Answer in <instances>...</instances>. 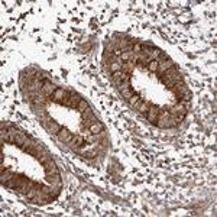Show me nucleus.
Listing matches in <instances>:
<instances>
[{
  "instance_id": "nucleus-1",
  "label": "nucleus",
  "mask_w": 217,
  "mask_h": 217,
  "mask_svg": "<svg viewBox=\"0 0 217 217\" xmlns=\"http://www.w3.org/2000/svg\"><path fill=\"white\" fill-rule=\"evenodd\" d=\"M159 80L162 84H165L167 87H169V89H172L174 85H177L178 83H181V76H180V72H178V70L175 68V67H172V68H169L168 71H165L164 74H161L159 76Z\"/></svg>"
},
{
  "instance_id": "nucleus-12",
  "label": "nucleus",
  "mask_w": 217,
  "mask_h": 217,
  "mask_svg": "<svg viewBox=\"0 0 217 217\" xmlns=\"http://www.w3.org/2000/svg\"><path fill=\"white\" fill-rule=\"evenodd\" d=\"M13 177H15V174H12L10 171H5V172H2V178H0V181H2V184L5 185L6 182L10 181Z\"/></svg>"
},
{
  "instance_id": "nucleus-24",
  "label": "nucleus",
  "mask_w": 217,
  "mask_h": 217,
  "mask_svg": "<svg viewBox=\"0 0 217 217\" xmlns=\"http://www.w3.org/2000/svg\"><path fill=\"white\" fill-rule=\"evenodd\" d=\"M96 155H97V152H96V151H89L87 154H85V158H89V159H93Z\"/></svg>"
},
{
  "instance_id": "nucleus-18",
  "label": "nucleus",
  "mask_w": 217,
  "mask_h": 217,
  "mask_svg": "<svg viewBox=\"0 0 217 217\" xmlns=\"http://www.w3.org/2000/svg\"><path fill=\"white\" fill-rule=\"evenodd\" d=\"M70 97H71V91H67L65 96H64V98H62L61 104H64V106H70Z\"/></svg>"
},
{
  "instance_id": "nucleus-21",
  "label": "nucleus",
  "mask_w": 217,
  "mask_h": 217,
  "mask_svg": "<svg viewBox=\"0 0 217 217\" xmlns=\"http://www.w3.org/2000/svg\"><path fill=\"white\" fill-rule=\"evenodd\" d=\"M122 94H123V97H124V98H128V100H129V98L133 96V90L129 89V90H126V91H123Z\"/></svg>"
},
{
  "instance_id": "nucleus-14",
  "label": "nucleus",
  "mask_w": 217,
  "mask_h": 217,
  "mask_svg": "<svg viewBox=\"0 0 217 217\" xmlns=\"http://www.w3.org/2000/svg\"><path fill=\"white\" fill-rule=\"evenodd\" d=\"M132 68H133V64H132L130 61H128V62H124V64H122V71H123V72H126V74H130Z\"/></svg>"
},
{
  "instance_id": "nucleus-2",
  "label": "nucleus",
  "mask_w": 217,
  "mask_h": 217,
  "mask_svg": "<svg viewBox=\"0 0 217 217\" xmlns=\"http://www.w3.org/2000/svg\"><path fill=\"white\" fill-rule=\"evenodd\" d=\"M57 85H54L51 81L44 80V85H42V91H44L45 96H52L55 91H57Z\"/></svg>"
},
{
  "instance_id": "nucleus-8",
  "label": "nucleus",
  "mask_w": 217,
  "mask_h": 217,
  "mask_svg": "<svg viewBox=\"0 0 217 217\" xmlns=\"http://www.w3.org/2000/svg\"><path fill=\"white\" fill-rule=\"evenodd\" d=\"M28 143V139H26V135L22 132H19L16 135V141H15V145H18L19 148H23L25 145Z\"/></svg>"
},
{
  "instance_id": "nucleus-22",
  "label": "nucleus",
  "mask_w": 217,
  "mask_h": 217,
  "mask_svg": "<svg viewBox=\"0 0 217 217\" xmlns=\"http://www.w3.org/2000/svg\"><path fill=\"white\" fill-rule=\"evenodd\" d=\"M133 52H135V54H141L142 52V45L141 44L133 45Z\"/></svg>"
},
{
  "instance_id": "nucleus-3",
  "label": "nucleus",
  "mask_w": 217,
  "mask_h": 217,
  "mask_svg": "<svg viewBox=\"0 0 217 217\" xmlns=\"http://www.w3.org/2000/svg\"><path fill=\"white\" fill-rule=\"evenodd\" d=\"M158 115H159V109L156 106H149V109H148V120H149L152 124L156 123Z\"/></svg>"
},
{
  "instance_id": "nucleus-19",
  "label": "nucleus",
  "mask_w": 217,
  "mask_h": 217,
  "mask_svg": "<svg viewBox=\"0 0 217 217\" xmlns=\"http://www.w3.org/2000/svg\"><path fill=\"white\" fill-rule=\"evenodd\" d=\"M111 70H113V72L120 71L122 70V64H119V62H113V64H111Z\"/></svg>"
},
{
  "instance_id": "nucleus-16",
  "label": "nucleus",
  "mask_w": 217,
  "mask_h": 217,
  "mask_svg": "<svg viewBox=\"0 0 217 217\" xmlns=\"http://www.w3.org/2000/svg\"><path fill=\"white\" fill-rule=\"evenodd\" d=\"M77 109L81 111V113H84L85 110H89L90 107H89V103L85 102V100H81L80 103H78V106H77Z\"/></svg>"
},
{
  "instance_id": "nucleus-11",
  "label": "nucleus",
  "mask_w": 217,
  "mask_h": 217,
  "mask_svg": "<svg viewBox=\"0 0 217 217\" xmlns=\"http://www.w3.org/2000/svg\"><path fill=\"white\" fill-rule=\"evenodd\" d=\"M104 129V126H103L102 123H98V122H94L91 126H90V132L93 133V135H97V133H100Z\"/></svg>"
},
{
  "instance_id": "nucleus-9",
  "label": "nucleus",
  "mask_w": 217,
  "mask_h": 217,
  "mask_svg": "<svg viewBox=\"0 0 217 217\" xmlns=\"http://www.w3.org/2000/svg\"><path fill=\"white\" fill-rule=\"evenodd\" d=\"M67 91H64L62 89H57V91L52 94V100L54 102H57V103H61L62 102V98H64V96H65Z\"/></svg>"
},
{
  "instance_id": "nucleus-6",
  "label": "nucleus",
  "mask_w": 217,
  "mask_h": 217,
  "mask_svg": "<svg viewBox=\"0 0 217 217\" xmlns=\"http://www.w3.org/2000/svg\"><path fill=\"white\" fill-rule=\"evenodd\" d=\"M71 146L74 148V149H78V148H81L83 145L85 143L84 137L83 136H78V135H76V136H72V139H71Z\"/></svg>"
},
{
  "instance_id": "nucleus-17",
  "label": "nucleus",
  "mask_w": 217,
  "mask_h": 217,
  "mask_svg": "<svg viewBox=\"0 0 217 217\" xmlns=\"http://www.w3.org/2000/svg\"><path fill=\"white\" fill-rule=\"evenodd\" d=\"M132 54H133V52H122V54H120V61L128 62L129 59L132 58Z\"/></svg>"
},
{
  "instance_id": "nucleus-5",
  "label": "nucleus",
  "mask_w": 217,
  "mask_h": 217,
  "mask_svg": "<svg viewBox=\"0 0 217 217\" xmlns=\"http://www.w3.org/2000/svg\"><path fill=\"white\" fill-rule=\"evenodd\" d=\"M44 124H45V128L48 129V132L49 133H54V135H58V132H59V130H61V126H59V124L57 123V122H52V120H51V122H44Z\"/></svg>"
},
{
  "instance_id": "nucleus-10",
  "label": "nucleus",
  "mask_w": 217,
  "mask_h": 217,
  "mask_svg": "<svg viewBox=\"0 0 217 217\" xmlns=\"http://www.w3.org/2000/svg\"><path fill=\"white\" fill-rule=\"evenodd\" d=\"M81 100H83V98H81L80 96H78V94H77V93H72V91H71V97H70V107H77V106H78V103H80Z\"/></svg>"
},
{
  "instance_id": "nucleus-23",
  "label": "nucleus",
  "mask_w": 217,
  "mask_h": 217,
  "mask_svg": "<svg viewBox=\"0 0 217 217\" xmlns=\"http://www.w3.org/2000/svg\"><path fill=\"white\" fill-rule=\"evenodd\" d=\"M51 159V156H48V155H42V156H39V162L42 165L45 164V162H48V161Z\"/></svg>"
},
{
  "instance_id": "nucleus-15",
  "label": "nucleus",
  "mask_w": 217,
  "mask_h": 217,
  "mask_svg": "<svg viewBox=\"0 0 217 217\" xmlns=\"http://www.w3.org/2000/svg\"><path fill=\"white\" fill-rule=\"evenodd\" d=\"M139 100H141V96H139V94H133L132 97L128 100V103H129V106L135 107V106H136V103L139 102Z\"/></svg>"
},
{
  "instance_id": "nucleus-4",
  "label": "nucleus",
  "mask_w": 217,
  "mask_h": 217,
  "mask_svg": "<svg viewBox=\"0 0 217 217\" xmlns=\"http://www.w3.org/2000/svg\"><path fill=\"white\" fill-rule=\"evenodd\" d=\"M57 136L62 143H70L71 139H72V135H71V132L68 130V129H61V130L58 132Z\"/></svg>"
},
{
  "instance_id": "nucleus-7",
  "label": "nucleus",
  "mask_w": 217,
  "mask_h": 217,
  "mask_svg": "<svg viewBox=\"0 0 217 217\" xmlns=\"http://www.w3.org/2000/svg\"><path fill=\"white\" fill-rule=\"evenodd\" d=\"M174 67V62L172 61H164V62H159V65H158V72H159V76L161 74H164L165 71H168L169 68H172Z\"/></svg>"
},
{
  "instance_id": "nucleus-13",
  "label": "nucleus",
  "mask_w": 217,
  "mask_h": 217,
  "mask_svg": "<svg viewBox=\"0 0 217 217\" xmlns=\"http://www.w3.org/2000/svg\"><path fill=\"white\" fill-rule=\"evenodd\" d=\"M158 65H159V61H158V59H154V61L148 62V68H149V71H152V72H156V71H158Z\"/></svg>"
},
{
  "instance_id": "nucleus-20",
  "label": "nucleus",
  "mask_w": 217,
  "mask_h": 217,
  "mask_svg": "<svg viewBox=\"0 0 217 217\" xmlns=\"http://www.w3.org/2000/svg\"><path fill=\"white\" fill-rule=\"evenodd\" d=\"M149 103H143V104H141V107H139V111H142V113H145V111H148V109H149Z\"/></svg>"
}]
</instances>
